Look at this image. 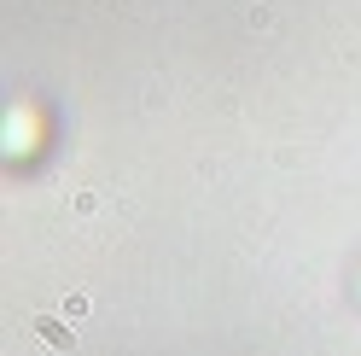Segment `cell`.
<instances>
[{
    "label": "cell",
    "instance_id": "6da1fadb",
    "mask_svg": "<svg viewBox=\"0 0 361 356\" xmlns=\"http://www.w3.org/2000/svg\"><path fill=\"white\" fill-rule=\"evenodd\" d=\"M35 333H41V339H47L53 350H71V345H76V333H71V316H64V321H53V316H47V321H35Z\"/></svg>",
    "mask_w": 361,
    "mask_h": 356
},
{
    "label": "cell",
    "instance_id": "7a4b0ae2",
    "mask_svg": "<svg viewBox=\"0 0 361 356\" xmlns=\"http://www.w3.org/2000/svg\"><path fill=\"white\" fill-rule=\"evenodd\" d=\"M64 316L82 321V316H87V292H71V298H64Z\"/></svg>",
    "mask_w": 361,
    "mask_h": 356
}]
</instances>
